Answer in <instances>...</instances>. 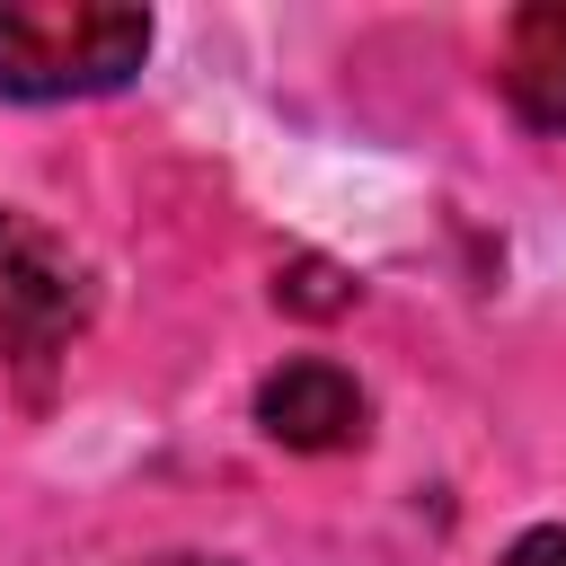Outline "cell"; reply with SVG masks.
I'll return each instance as SVG.
<instances>
[{
    "label": "cell",
    "instance_id": "3957f363",
    "mask_svg": "<svg viewBox=\"0 0 566 566\" xmlns=\"http://www.w3.org/2000/svg\"><path fill=\"white\" fill-rule=\"evenodd\" d=\"M256 424H265V442H283V451H354L363 424H371V398L354 389L345 363L292 354V363H274V371L256 380Z\"/></svg>",
    "mask_w": 566,
    "mask_h": 566
},
{
    "label": "cell",
    "instance_id": "8992f818",
    "mask_svg": "<svg viewBox=\"0 0 566 566\" xmlns=\"http://www.w3.org/2000/svg\"><path fill=\"white\" fill-rule=\"evenodd\" d=\"M495 566H566V522H539V531H522Z\"/></svg>",
    "mask_w": 566,
    "mask_h": 566
},
{
    "label": "cell",
    "instance_id": "52a82bcc",
    "mask_svg": "<svg viewBox=\"0 0 566 566\" xmlns=\"http://www.w3.org/2000/svg\"><path fill=\"white\" fill-rule=\"evenodd\" d=\"M142 566H230V557H142Z\"/></svg>",
    "mask_w": 566,
    "mask_h": 566
},
{
    "label": "cell",
    "instance_id": "5b68a950",
    "mask_svg": "<svg viewBox=\"0 0 566 566\" xmlns=\"http://www.w3.org/2000/svg\"><path fill=\"white\" fill-rule=\"evenodd\" d=\"M274 310H292V318H345L354 310V274L336 256H292L274 274Z\"/></svg>",
    "mask_w": 566,
    "mask_h": 566
},
{
    "label": "cell",
    "instance_id": "7a4b0ae2",
    "mask_svg": "<svg viewBox=\"0 0 566 566\" xmlns=\"http://www.w3.org/2000/svg\"><path fill=\"white\" fill-rule=\"evenodd\" d=\"M88 318V265L35 212H0V363H44Z\"/></svg>",
    "mask_w": 566,
    "mask_h": 566
},
{
    "label": "cell",
    "instance_id": "277c9868",
    "mask_svg": "<svg viewBox=\"0 0 566 566\" xmlns=\"http://www.w3.org/2000/svg\"><path fill=\"white\" fill-rule=\"evenodd\" d=\"M495 88L504 106L531 124V133H566V9L539 0L504 27V62H495Z\"/></svg>",
    "mask_w": 566,
    "mask_h": 566
},
{
    "label": "cell",
    "instance_id": "6da1fadb",
    "mask_svg": "<svg viewBox=\"0 0 566 566\" xmlns=\"http://www.w3.org/2000/svg\"><path fill=\"white\" fill-rule=\"evenodd\" d=\"M150 62V9L124 0H0V97H106Z\"/></svg>",
    "mask_w": 566,
    "mask_h": 566
}]
</instances>
